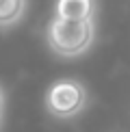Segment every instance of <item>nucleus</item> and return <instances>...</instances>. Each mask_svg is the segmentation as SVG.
Wrapping results in <instances>:
<instances>
[{"mask_svg":"<svg viewBox=\"0 0 130 132\" xmlns=\"http://www.w3.org/2000/svg\"><path fill=\"white\" fill-rule=\"evenodd\" d=\"M87 106V89L80 80L61 78L46 91V111L56 119H72Z\"/></svg>","mask_w":130,"mask_h":132,"instance_id":"obj_2","label":"nucleus"},{"mask_svg":"<svg viewBox=\"0 0 130 132\" xmlns=\"http://www.w3.org/2000/svg\"><path fill=\"white\" fill-rule=\"evenodd\" d=\"M28 0H0V28H11L20 24L26 15Z\"/></svg>","mask_w":130,"mask_h":132,"instance_id":"obj_4","label":"nucleus"},{"mask_svg":"<svg viewBox=\"0 0 130 132\" xmlns=\"http://www.w3.org/2000/svg\"><path fill=\"white\" fill-rule=\"evenodd\" d=\"M2 108H4V93L0 89V115H2Z\"/></svg>","mask_w":130,"mask_h":132,"instance_id":"obj_5","label":"nucleus"},{"mask_svg":"<svg viewBox=\"0 0 130 132\" xmlns=\"http://www.w3.org/2000/svg\"><path fill=\"white\" fill-rule=\"evenodd\" d=\"M0 128H2V115H0Z\"/></svg>","mask_w":130,"mask_h":132,"instance_id":"obj_6","label":"nucleus"},{"mask_svg":"<svg viewBox=\"0 0 130 132\" xmlns=\"http://www.w3.org/2000/svg\"><path fill=\"white\" fill-rule=\"evenodd\" d=\"M95 9V0H56L54 15L63 20H93Z\"/></svg>","mask_w":130,"mask_h":132,"instance_id":"obj_3","label":"nucleus"},{"mask_svg":"<svg viewBox=\"0 0 130 132\" xmlns=\"http://www.w3.org/2000/svg\"><path fill=\"white\" fill-rule=\"evenodd\" d=\"M46 39L54 54L63 59H76L89 50L95 39L93 20H63L54 15L48 24Z\"/></svg>","mask_w":130,"mask_h":132,"instance_id":"obj_1","label":"nucleus"}]
</instances>
